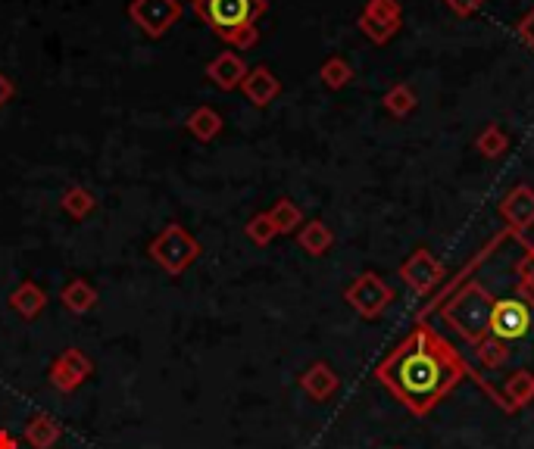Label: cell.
I'll list each match as a JSON object with an SVG mask.
<instances>
[{
	"label": "cell",
	"instance_id": "cell-1",
	"mask_svg": "<svg viewBox=\"0 0 534 449\" xmlns=\"http://www.w3.org/2000/svg\"><path fill=\"white\" fill-rule=\"evenodd\" d=\"M472 375L475 368L428 322H416V328L397 343L394 353L375 365V381L388 387L394 400L419 418Z\"/></svg>",
	"mask_w": 534,
	"mask_h": 449
},
{
	"label": "cell",
	"instance_id": "cell-2",
	"mask_svg": "<svg viewBox=\"0 0 534 449\" xmlns=\"http://www.w3.org/2000/svg\"><path fill=\"white\" fill-rule=\"evenodd\" d=\"M491 306H494V297L488 290L478 281H466L460 290H453V294L441 303V319L475 347L478 340L488 337Z\"/></svg>",
	"mask_w": 534,
	"mask_h": 449
},
{
	"label": "cell",
	"instance_id": "cell-3",
	"mask_svg": "<svg viewBox=\"0 0 534 449\" xmlns=\"http://www.w3.org/2000/svg\"><path fill=\"white\" fill-rule=\"evenodd\" d=\"M191 10L210 25L216 38L232 44L238 32L250 29L266 16L269 4L266 0H194Z\"/></svg>",
	"mask_w": 534,
	"mask_h": 449
},
{
	"label": "cell",
	"instance_id": "cell-4",
	"mask_svg": "<svg viewBox=\"0 0 534 449\" xmlns=\"http://www.w3.org/2000/svg\"><path fill=\"white\" fill-rule=\"evenodd\" d=\"M150 259L157 262V266L169 275H182L185 269H191L194 262L200 259V244L185 231V225H166L154 241L147 247Z\"/></svg>",
	"mask_w": 534,
	"mask_h": 449
},
{
	"label": "cell",
	"instance_id": "cell-5",
	"mask_svg": "<svg viewBox=\"0 0 534 449\" xmlns=\"http://www.w3.org/2000/svg\"><path fill=\"white\" fill-rule=\"evenodd\" d=\"M344 300L347 306L356 312V315H363V319H381L391 303L397 300L394 294V287L381 278L378 272H363V275H356L347 287H344Z\"/></svg>",
	"mask_w": 534,
	"mask_h": 449
},
{
	"label": "cell",
	"instance_id": "cell-6",
	"mask_svg": "<svg viewBox=\"0 0 534 449\" xmlns=\"http://www.w3.org/2000/svg\"><path fill=\"white\" fill-rule=\"evenodd\" d=\"M534 325V297H506L494 300L491 306V322H488V337H497L503 343H516L528 337Z\"/></svg>",
	"mask_w": 534,
	"mask_h": 449
},
{
	"label": "cell",
	"instance_id": "cell-7",
	"mask_svg": "<svg viewBox=\"0 0 534 449\" xmlns=\"http://www.w3.org/2000/svg\"><path fill=\"white\" fill-rule=\"evenodd\" d=\"M129 16L147 38L157 41L182 22L185 10H182V0H132Z\"/></svg>",
	"mask_w": 534,
	"mask_h": 449
},
{
	"label": "cell",
	"instance_id": "cell-8",
	"mask_svg": "<svg viewBox=\"0 0 534 449\" xmlns=\"http://www.w3.org/2000/svg\"><path fill=\"white\" fill-rule=\"evenodd\" d=\"M400 281L413 290L416 297H428L431 290H438L441 284H444V278H447V269L441 266V262L431 256L425 247L422 250H416L410 259L403 262L400 266Z\"/></svg>",
	"mask_w": 534,
	"mask_h": 449
},
{
	"label": "cell",
	"instance_id": "cell-9",
	"mask_svg": "<svg viewBox=\"0 0 534 449\" xmlns=\"http://www.w3.org/2000/svg\"><path fill=\"white\" fill-rule=\"evenodd\" d=\"M400 19H403V13H400L397 0H369L360 19H356V25H360V32L372 44H388L400 32Z\"/></svg>",
	"mask_w": 534,
	"mask_h": 449
},
{
	"label": "cell",
	"instance_id": "cell-10",
	"mask_svg": "<svg viewBox=\"0 0 534 449\" xmlns=\"http://www.w3.org/2000/svg\"><path fill=\"white\" fill-rule=\"evenodd\" d=\"M91 359L82 353V350H75V347H69V350H63L60 356H57V362L50 365V384H54L57 390H63V393H72V390H79L85 381H88V375H91Z\"/></svg>",
	"mask_w": 534,
	"mask_h": 449
},
{
	"label": "cell",
	"instance_id": "cell-11",
	"mask_svg": "<svg viewBox=\"0 0 534 449\" xmlns=\"http://www.w3.org/2000/svg\"><path fill=\"white\" fill-rule=\"evenodd\" d=\"M497 209H500V219L506 222V228H510L516 237H522V231L534 228V191L528 188V184L513 188L500 200Z\"/></svg>",
	"mask_w": 534,
	"mask_h": 449
},
{
	"label": "cell",
	"instance_id": "cell-12",
	"mask_svg": "<svg viewBox=\"0 0 534 449\" xmlns=\"http://www.w3.org/2000/svg\"><path fill=\"white\" fill-rule=\"evenodd\" d=\"M300 390L307 393L310 400L325 403L341 390V375L328 362H313L307 372L300 375Z\"/></svg>",
	"mask_w": 534,
	"mask_h": 449
},
{
	"label": "cell",
	"instance_id": "cell-13",
	"mask_svg": "<svg viewBox=\"0 0 534 449\" xmlns=\"http://www.w3.org/2000/svg\"><path fill=\"white\" fill-rule=\"evenodd\" d=\"M244 75H247V63L241 60V54H235V50H222L219 57H213L207 63V78L219 91H238Z\"/></svg>",
	"mask_w": 534,
	"mask_h": 449
},
{
	"label": "cell",
	"instance_id": "cell-14",
	"mask_svg": "<svg viewBox=\"0 0 534 449\" xmlns=\"http://www.w3.org/2000/svg\"><path fill=\"white\" fill-rule=\"evenodd\" d=\"M241 91H244V97L253 103V107H269V103L282 94V82L275 78V72L269 69V66H253V69H247V75H244V82H241Z\"/></svg>",
	"mask_w": 534,
	"mask_h": 449
},
{
	"label": "cell",
	"instance_id": "cell-15",
	"mask_svg": "<svg viewBox=\"0 0 534 449\" xmlns=\"http://www.w3.org/2000/svg\"><path fill=\"white\" fill-rule=\"evenodd\" d=\"M497 393H500V409L506 412L525 409L528 403H534V372H528V368L513 372Z\"/></svg>",
	"mask_w": 534,
	"mask_h": 449
},
{
	"label": "cell",
	"instance_id": "cell-16",
	"mask_svg": "<svg viewBox=\"0 0 534 449\" xmlns=\"http://www.w3.org/2000/svg\"><path fill=\"white\" fill-rule=\"evenodd\" d=\"M44 306H47V294L44 290L35 284V281H22L13 294H10V309L16 312V315H22L25 322H32V319H38V315L44 312Z\"/></svg>",
	"mask_w": 534,
	"mask_h": 449
},
{
	"label": "cell",
	"instance_id": "cell-17",
	"mask_svg": "<svg viewBox=\"0 0 534 449\" xmlns=\"http://www.w3.org/2000/svg\"><path fill=\"white\" fill-rule=\"evenodd\" d=\"M297 244H300L303 253L325 256L328 250H332V244H335V234H332V228H328L322 219H313V222H303V225H300Z\"/></svg>",
	"mask_w": 534,
	"mask_h": 449
},
{
	"label": "cell",
	"instance_id": "cell-18",
	"mask_svg": "<svg viewBox=\"0 0 534 449\" xmlns=\"http://www.w3.org/2000/svg\"><path fill=\"white\" fill-rule=\"evenodd\" d=\"M60 425L47 412H35L29 421H25V443L32 449H50L60 440Z\"/></svg>",
	"mask_w": 534,
	"mask_h": 449
},
{
	"label": "cell",
	"instance_id": "cell-19",
	"mask_svg": "<svg viewBox=\"0 0 534 449\" xmlns=\"http://www.w3.org/2000/svg\"><path fill=\"white\" fill-rule=\"evenodd\" d=\"M185 128H188V135L197 138L200 144H210V141H216V138L222 135L225 122H222V116H219L213 107H197V110L188 116Z\"/></svg>",
	"mask_w": 534,
	"mask_h": 449
},
{
	"label": "cell",
	"instance_id": "cell-20",
	"mask_svg": "<svg viewBox=\"0 0 534 449\" xmlns=\"http://www.w3.org/2000/svg\"><path fill=\"white\" fill-rule=\"evenodd\" d=\"M60 303L75 312V315H82V312H91L97 306V290L85 281V278H72L63 290H60Z\"/></svg>",
	"mask_w": 534,
	"mask_h": 449
},
{
	"label": "cell",
	"instance_id": "cell-21",
	"mask_svg": "<svg viewBox=\"0 0 534 449\" xmlns=\"http://www.w3.org/2000/svg\"><path fill=\"white\" fill-rule=\"evenodd\" d=\"M513 350H510V343H503L497 337H485V340H478L475 343V359L481 368H488V372H497V368H503L506 362H510Z\"/></svg>",
	"mask_w": 534,
	"mask_h": 449
},
{
	"label": "cell",
	"instance_id": "cell-22",
	"mask_svg": "<svg viewBox=\"0 0 534 449\" xmlns=\"http://www.w3.org/2000/svg\"><path fill=\"white\" fill-rule=\"evenodd\" d=\"M269 219H272V225H275L278 234H294V231H300V225H303L300 206H297L294 200H288V197L275 200V206L269 209Z\"/></svg>",
	"mask_w": 534,
	"mask_h": 449
},
{
	"label": "cell",
	"instance_id": "cell-23",
	"mask_svg": "<svg viewBox=\"0 0 534 449\" xmlns=\"http://www.w3.org/2000/svg\"><path fill=\"white\" fill-rule=\"evenodd\" d=\"M60 203H63V213L75 222H85L97 209V197L88 188H69Z\"/></svg>",
	"mask_w": 534,
	"mask_h": 449
},
{
	"label": "cell",
	"instance_id": "cell-24",
	"mask_svg": "<svg viewBox=\"0 0 534 449\" xmlns=\"http://www.w3.org/2000/svg\"><path fill=\"white\" fill-rule=\"evenodd\" d=\"M381 103H385V110H388L394 119H406V116H410V113L419 107V97H416V91H413L410 85L400 82V85H394V88L385 94V100H381Z\"/></svg>",
	"mask_w": 534,
	"mask_h": 449
},
{
	"label": "cell",
	"instance_id": "cell-25",
	"mask_svg": "<svg viewBox=\"0 0 534 449\" xmlns=\"http://www.w3.org/2000/svg\"><path fill=\"white\" fill-rule=\"evenodd\" d=\"M319 78H322V85L328 91H341V88H347L353 82V66L344 57H328L319 66Z\"/></svg>",
	"mask_w": 534,
	"mask_h": 449
},
{
	"label": "cell",
	"instance_id": "cell-26",
	"mask_svg": "<svg viewBox=\"0 0 534 449\" xmlns=\"http://www.w3.org/2000/svg\"><path fill=\"white\" fill-rule=\"evenodd\" d=\"M475 150H478L481 156H488V160H500V156L510 150V135H506V131H503L497 122H491V125L478 135Z\"/></svg>",
	"mask_w": 534,
	"mask_h": 449
},
{
	"label": "cell",
	"instance_id": "cell-27",
	"mask_svg": "<svg viewBox=\"0 0 534 449\" xmlns=\"http://www.w3.org/2000/svg\"><path fill=\"white\" fill-rule=\"evenodd\" d=\"M244 234H247L250 241L257 244V247H266V244H272L275 237H278V231H275V225H272L269 213H257V216H253V219L247 222Z\"/></svg>",
	"mask_w": 534,
	"mask_h": 449
},
{
	"label": "cell",
	"instance_id": "cell-28",
	"mask_svg": "<svg viewBox=\"0 0 534 449\" xmlns=\"http://www.w3.org/2000/svg\"><path fill=\"white\" fill-rule=\"evenodd\" d=\"M522 241V237H519ZM525 244V256L516 262V275H519V290L528 297H534V244L531 241H522Z\"/></svg>",
	"mask_w": 534,
	"mask_h": 449
},
{
	"label": "cell",
	"instance_id": "cell-29",
	"mask_svg": "<svg viewBox=\"0 0 534 449\" xmlns=\"http://www.w3.org/2000/svg\"><path fill=\"white\" fill-rule=\"evenodd\" d=\"M444 4H447L456 16H472V13H478L481 7H485L488 0H444Z\"/></svg>",
	"mask_w": 534,
	"mask_h": 449
},
{
	"label": "cell",
	"instance_id": "cell-30",
	"mask_svg": "<svg viewBox=\"0 0 534 449\" xmlns=\"http://www.w3.org/2000/svg\"><path fill=\"white\" fill-rule=\"evenodd\" d=\"M516 35L522 38V44H525V47H531V50H534V10H528V13L519 19V25H516Z\"/></svg>",
	"mask_w": 534,
	"mask_h": 449
},
{
	"label": "cell",
	"instance_id": "cell-31",
	"mask_svg": "<svg viewBox=\"0 0 534 449\" xmlns=\"http://www.w3.org/2000/svg\"><path fill=\"white\" fill-rule=\"evenodd\" d=\"M13 97H16V85L10 82V75H7V72H0V110H4Z\"/></svg>",
	"mask_w": 534,
	"mask_h": 449
},
{
	"label": "cell",
	"instance_id": "cell-32",
	"mask_svg": "<svg viewBox=\"0 0 534 449\" xmlns=\"http://www.w3.org/2000/svg\"><path fill=\"white\" fill-rule=\"evenodd\" d=\"M0 449H16V440L7 431H0Z\"/></svg>",
	"mask_w": 534,
	"mask_h": 449
},
{
	"label": "cell",
	"instance_id": "cell-33",
	"mask_svg": "<svg viewBox=\"0 0 534 449\" xmlns=\"http://www.w3.org/2000/svg\"><path fill=\"white\" fill-rule=\"evenodd\" d=\"M397 449H403V446H397Z\"/></svg>",
	"mask_w": 534,
	"mask_h": 449
},
{
	"label": "cell",
	"instance_id": "cell-34",
	"mask_svg": "<svg viewBox=\"0 0 534 449\" xmlns=\"http://www.w3.org/2000/svg\"><path fill=\"white\" fill-rule=\"evenodd\" d=\"M191 4H194V0H191Z\"/></svg>",
	"mask_w": 534,
	"mask_h": 449
}]
</instances>
